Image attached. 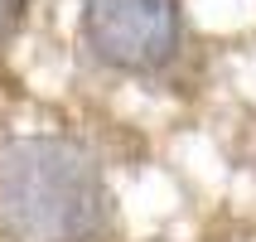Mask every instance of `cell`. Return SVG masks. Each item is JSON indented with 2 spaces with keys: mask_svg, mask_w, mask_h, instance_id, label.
I'll list each match as a JSON object with an SVG mask.
<instances>
[{
  "mask_svg": "<svg viewBox=\"0 0 256 242\" xmlns=\"http://www.w3.org/2000/svg\"><path fill=\"white\" fill-rule=\"evenodd\" d=\"M0 232L10 242H102L112 232V189L102 160L54 131L5 136Z\"/></svg>",
  "mask_w": 256,
  "mask_h": 242,
  "instance_id": "6da1fadb",
  "label": "cell"
},
{
  "mask_svg": "<svg viewBox=\"0 0 256 242\" xmlns=\"http://www.w3.org/2000/svg\"><path fill=\"white\" fill-rule=\"evenodd\" d=\"M82 49L126 78H160L184 54V0H82Z\"/></svg>",
  "mask_w": 256,
  "mask_h": 242,
  "instance_id": "7a4b0ae2",
  "label": "cell"
},
{
  "mask_svg": "<svg viewBox=\"0 0 256 242\" xmlns=\"http://www.w3.org/2000/svg\"><path fill=\"white\" fill-rule=\"evenodd\" d=\"M24 10H29V0H0V39L24 20Z\"/></svg>",
  "mask_w": 256,
  "mask_h": 242,
  "instance_id": "3957f363",
  "label": "cell"
}]
</instances>
